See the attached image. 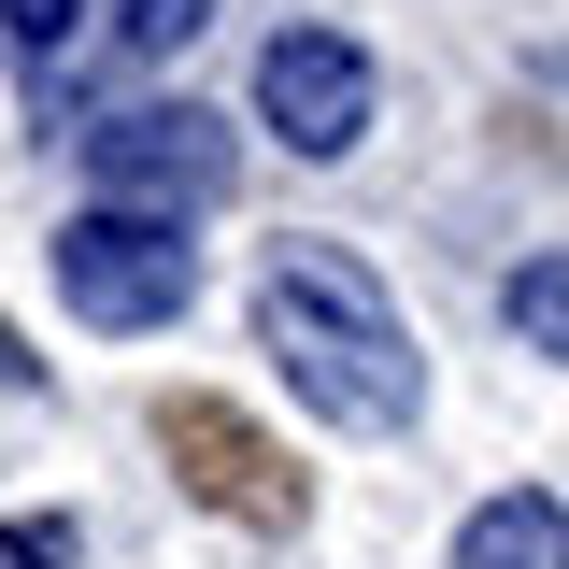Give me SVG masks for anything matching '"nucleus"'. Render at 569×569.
<instances>
[{"label":"nucleus","mask_w":569,"mask_h":569,"mask_svg":"<svg viewBox=\"0 0 569 569\" xmlns=\"http://www.w3.org/2000/svg\"><path fill=\"white\" fill-rule=\"evenodd\" d=\"M257 342H271V370L328 427H356V441H399V427L427 413L413 328H399V299L356 271L342 242H271V271H257Z\"/></svg>","instance_id":"f257e3e1"},{"label":"nucleus","mask_w":569,"mask_h":569,"mask_svg":"<svg viewBox=\"0 0 569 569\" xmlns=\"http://www.w3.org/2000/svg\"><path fill=\"white\" fill-rule=\"evenodd\" d=\"M58 299L86 313V328L142 342V328H171V313L200 299V242H186L171 213H114V200H86V213L58 228Z\"/></svg>","instance_id":"f03ea898"},{"label":"nucleus","mask_w":569,"mask_h":569,"mask_svg":"<svg viewBox=\"0 0 569 569\" xmlns=\"http://www.w3.org/2000/svg\"><path fill=\"white\" fill-rule=\"evenodd\" d=\"M228 171H242V142L213 129L200 100H142V114H100L86 129V186L114 213H171L186 228L200 200H228Z\"/></svg>","instance_id":"7ed1b4c3"},{"label":"nucleus","mask_w":569,"mask_h":569,"mask_svg":"<svg viewBox=\"0 0 569 569\" xmlns=\"http://www.w3.org/2000/svg\"><path fill=\"white\" fill-rule=\"evenodd\" d=\"M157 456H171L186 498L228 512V527H299V470H284V441L257 413H228V399H157Z\"/></svg>","instance_id":"20e7f679"},{"label":"nucleus","mask_w":569,"mask_h":569,"mask_svg":"<svg viewBox=\"0 0 569 569\" xmlns=\"http://www.w3.org/2000/svg\"><path fill=\"white\" fill-rule=\"evenodd\" d=\"M257 129L299 157H356L370 142V58L342 29H271L257 43Z\"/></svg>","instance_id":"39448f33"},{"label":"nucleus","mask_w":569,"mask_h":569,"mask_svg":"<svg viewBox=\"0 0 569 569\" xmlns=\"http://www.w3.org/2000/svg\"><path fill=\"white\" fill-rule=\"evenodd\" d=\"M441 569H569V498H541V485L485 498V512L456 527V556H441Z\"/></svg>","instance_id":"423d86ee"},{"label":"nucleus","mask_w":569,"mask_h":569,"mask_svg":"<svg viewBox=\"0 0 569 569\" xmlns=\"http://www.w3.org/2000/svg\"><path fill=\"white\" fill-rule=\"evenodd\" d=\"M498 313L527 328V356H556V370H569V242H556V257H527V271L498 284Z\"/></svg>","instance_id":"0eeeda50"},{"label":"nucleus","mask_w":569,"mask_h":569,"mask_svg":"<svg viewBox=\"0 0 569 569\" xmlns=\"http://www.w3.org/2000/svg\"><path fill=\"white\" fill-rule=\"evenodd\" d=\"M114 43H129V58H171V43H200V0H114Z\"/></svg>","instance_id":"6e6552de"},{"label":"nucleus","mask_w":569,"mask_h":569,"mask_svg":"<svg viewBox=\"0 0 569 569\" xmlns=\"http://www.w3.org/2000/svg\"><path fill=\"white\" fill-rule=\"evenodd\" d=\"M71 14H86V0H0V43H29V58H43Z\"/></svg>","instance_id":"1a4fd4ad"},{"label":"nucleus","mask_w":569,"mask_h":569,"mask_svg":"<svg viewBox=\"0 0 569 569\" xmlns=\"http://www.w3.org/2000/svg\"><path fill=\"white\" fill-rule=\"evenodd\" d=\"M71 556V527H0V569H58Z\"/></svg>","instance_id":"9d476101"},{"label":"nucleus","mask_w":569,"mask_h":569,"mask_svg":"<svg viewBox=\"0 0 569 569\" xmlns=\"http://www.w3.org/2000/svg\"><path fill=\"white\" fill-rule=\"evenodd\" d=\"M0 370H14V342H0Z\"/></svg>","instance_id":"9b49d317"}]
</instances>
